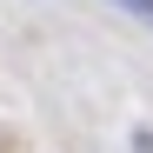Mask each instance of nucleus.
Instances as JSON below:
<instances>
[{
  "instance_id": "1",
  "label": "nucleus",
  "mask_w": 153,
  "mask_h": 153,
  "mask_svg": "<svg viewBox=\"0 0 153 153\" xmlns=\"http://www.w3.org/2000/svg\"><path fill=\"white\" fill-rule=\"evenodd\" d=\"M113 7H126V13H140L146 27H153V0H113Z\"/></svg>"
}]
</instances>
